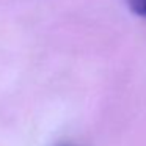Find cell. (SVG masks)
<instances>
[{
    "mask_svg": "<svg viewBox=\"0 0 146 146\" xmlns=\"http://www.w3.org/2000/svg\"><path fill=\"white\" fill-rule=\"evenodd\" d=\"M127 5L135 14L146 17V0H127Z\"/></svg>",
    "mask_w": 146,
    "mask_h": 146,
    "instance_id": "obj_1",
    "label": "cell"
}]
</instances>
